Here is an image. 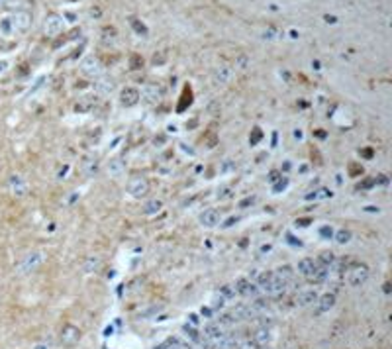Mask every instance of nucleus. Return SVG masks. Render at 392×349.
<instances>
[{"mask_svg":"<svg viewBox=\"0 0 392 349\" xmlns=\"http://www.w3.org/2000/svg\"><path fill=\"white\" fill-rule=\"evenodd\" d=\"M43 261H45V255H43L41 251H32V253H28L26 257L20 261L18 273L20 275H28V273H32V271H37V269L43 265Z\"/></svg>","mask_w":392,"mask_h":349,"instance_id":"1","label":"nucleus"},{"mask_svg":"<svg viewBox=\"0 0 392 349\" xmlns=\"http://www.w3.org/2000/svg\"><path fill=\"white\" fill-rule=\"evenodd\" d=\"M149 192V181L145 177H134L127 183V194L132 198H143Z\"/></svg>","mask_w":392,"mask_h":349,"instance_id":"2","label":"nucleus"},{"mask_svg":"<svg viewBox=\"0 0 392 349\" xmlns=\"http://www.w3.org/2000/svg\"><path fill=\"white\" fill-rule=\"evenodd\" d=\"M369 275L371 273H369V267L367 265H355L347 273V283L351 287H361V285H365L369 281Z\"/></svg>","mask_w":392,"mask_h":349,"instance_id":"3","label":"nucleus"},{"mask_svg":"<svg viewBox=\"0 0 392 349\" xmlns=\"http://www.w3.org/2000/svg\"><path fill=\"white\" fill-rule=\"evenodd\" d=\"M79 339H81V330H79L77 326H73V324H67V326L61 330V333H59V341H61V345H65V347L77 345Z\"/></svg>","mask_w":392,"mask_h":349,"instance_id":"4","label":"nucleus"},{"mask_svg":"<svg viewBox=\"0 0 392 349\" xmlns=\"http://www.w3.org/2000/svg\"><path fill=\"white\" fill-rule=\"evenodd\" d=\"M10 24H12V30L14 32H26L32 26V16L28 12H16L10 18Z\"/></svg>","mask_w":392,"mask_h":349,"instance_id":"5","label":"nucleus"},{"mask_svg":"<svg viewBox=\"0 0 392 349\" xmlns=\"http://www.w3.org/2000/svg\"><path fill=\"white\" fill-rule=\"evenodd\" d=\"M43 30H45V34L47 36H59L61 32H63V20L59 18L57 14H51V16H47L45 18V24H43Z\"/></svg>","mask_w":392,"mask_h":349,"instance_id":"6","label":"nucleus"},{"mask_svg":"<svg viewBox=\"0 0 392 349\" xmlns=\"http://www.w3.org/2000/svg\"><path fill=\"white\" fill-rule=\"evenodd\" d=\"M140 100H142V94H140L138 89H134V87H127V89H124L122 94H120V102H122V106H125V108L136 106Z\"/></svg>","mask_w":392,"mask_h":349,"instance_id":"7","label":"nucleus"},{"mask_svg":"<svg viewBox=\"0 0 392 349\" xmlns=\"http://www.w3.org/2000/svg\"><path fill=\"white\" fill-rule=\"evenodd\" d=\"M220 222H222V214H220L216 208H208V210H204V212L200 214V224H202L204 228H216Z\"/></svg>","mask_w":392,"mask_h":349,"instance_id":"8","label":"nucleus"},{"mask_svg":"<svg viewBox=\"0 0 392 349\" xmlns=\"http://www.w3.org/2000/svg\"><path fill=\"white\" fill-rule=\"evenodd\" d=\"M334 306H336V294L332 293L321 294V296H318V300H316V312L318 314L330 312Z\"/></svg>","mask_w":392,"mask_h":349,"instance_id":"9","label":"nucleus"},{"mask_svg":"<svg viewBox=\"0 0 392 349\" xmlns=\"http://www.w3.org/2000/svg\"><path fill=\"white\" fill-rule=\"evenodd\" d=\"M320 265H318V261H314L312 257H304L298 261V273L302 276H306V278H310V276L316 273V269H318Z\"/></svg>","mask_w":392,"mask_h":349,"instance_id":"10","label":"nucleus"},{"mask_svg":"<svg viewBox=\"0 0 392 349\" xmlns=\"http://www.w3.org/2000/svg\"><path fill=\"white\" fill-rule=\"evenodd\" d=\"M233 287H235V293L239 294V296H247V298H249V296H255L257 291H259L257 285H253V283L247 281V278H239Z\"/></svg>","mask_w":392,"mask_h":349,"instance_id":"11","label":"nucleus"},{"mask_svg":"<svg viewBox=\"0 0 392 349\" xmlns=\"http://www.w3.org/2000/svg\"><path fill=\"white\" fill-rule=\"evenodd\" d=\"M251 341H253V343H255L259 349L267 347L269 343H271V330L265 328V326H263V328H259V330L253 333V339H251Z\"/></svg>","mask_w":392,"mask_h":349,"instance_id":"12","label":"nucleus"},{"mask_svg":"<svg viewBox=\"0 0 392 349\" xmlns=\"http://www.w3.org/2000/svg\"><path fill=\"white\" fill-rule=\"evenodd\" d=\"M233 77V69L230 65H220L218 69H216L214 73V81L216 83H222V85H226V83H230Z\"/></svg>","mask_w":392,"mask_h":349,"instance_id":"13","label":"nucleus"},{"mask_svg":"<svg viewBox=\"0 0 392 349\" xmlns=\"http://www.w3.org/2000/svg\"><path fill=\"white\" fill-rule=\"evenodd\" d=\"M275 281V271H267V273H261L259 278H257V289L263 291V293H269L271 291V285Z\"/></svg>","mask_w":392,"mask_h":349,"instance_id":"14","label":"nucleus"},{"mask_svg":"<svg viewBox=\"0 0 392 349\" xmlns=\"http://www.w3.org/2000/svg\"><path fill=\"white\" fill-rule=\"evenodd\" d=\"M100 265H102V259L98 255H89L85 259V263H83V271L85 273H96L100 269Z\"/></svg>","mask_w":392,"mask_h":349,"instance_id":"15","label":"nucleus"},{"mask_svg":"<svg viewBox=\"0 0 392 349\" xmlns=\"http://www.w3.org/2000/svg\"><path fill=\"white\" fill-rule=\"evenodd\" d=\"M316 300H318V293H316L314 289L304 291V293L298 294V304H300V306H310V304H314Z\"/></svg>","mask_w":392,"mask_h":349,"instance_id":"16","label":"nucleus"},{"mask_svg":"<svg viewBox=\"0 0 392 349\" xmlns=\"http://www.w3.org/2000/svg\"><path fill=\"white\" fill-rule=\"evenodd\" d=\"M124 171H125V163L122 159H110V163H108V175L120 177Z\"/></svg>","mask_w":392,"mask_h":349,"instance_id":"17","label":"nucleus"},{"mask_svg":"<svg viewBox=\"0 0 392 349\" xmlns=\"http://www.w3.org/2000/svg\"><path fill=\"white\" fill-rule=\"evenodd\" d=\"M10 188H12V192H14L16 196H24L26 190H28V184H26V181H22L18 175H16V177H12V181H10Z\"/></svg>","mask_w":392,"mask_h":349,"instance_id":"18","label":"nucleus"},{"mask_svg":"<svg viewBox=\"0 0 392 349\" xmlns=\"http://www.w3.org/2000/svg\"><path fill=\"white\" fill-rule=\"evenodd\" d=\"M83 71L87 75H90V77H94V75L100 73V65H98V61L94 57H89V59L83 61Z\"/></svg>","mask_w":392,"mask_h":349,"instance_id":"19","label":"nucleus"},{"mask_svg":"<svg viewBox=\"0 0 392 349\" xmlns=\"http://www.w3.org/2000/svg\"><path fill=\"white\" fill-rule=\"evenodd\" d=\"M140 94H142V98L145 100V102L153 104V102L159 98V89H157L155 85H149V87H147V89H145L143 92H140Z\"/></svg>","mask_w":392,"mask_h":349,"instance_id":"20","label":"nucleus"},{"mask_svg":"<svg viewBox=\"0 0 392 349\" xmlns=\"http://www.w3.org/2000/svg\"><path fill=\"white\" fill-rule=\"evenodd\" d=\"M161 208H163V202L157 200V198H153V200H149V202L143 206V214L145 216H153V214H157Z\"/></svg>","mask_w":392,"mask_h":349,"instance_id":"21","label":"nucleus"},{"mask_svg":"<svg viewBox=\"0 0 392 349\" xmlns=\"http://www.w3.org/2000/svg\"><path fill=\"white\" fill-rule=\"evenodd\" d=\"M328 271H330L328 267H318L316 273L310 276V281H314V283H323V281L328 278Z\"/></svg>","mask_w":392,"mask_h":349,"instance_id":"22","label":"nucleus"},{"mask_svg":"<svg viewBox=\"0 0 392 349\" xmlns=\"http://www.w3.org/2000/svg\"><path fill=\"white\" fill-rule=\"evenodd\" d=\"M220 294L226 298V300H232V298H235V287L233 285H224L222 289H220Z\"/></svg>","mask_w":392,"mask_h":349,"instance_id":"23","label":"nucleus"},{"mask_svg":"<svg viewBox=\"0 0 392 349\" xmlns=\"http://www.w3.org/2000/svg\"><path fill=\"white\" fill-rule=\"evenodd\" d=\"M334 261H336L334 253H321L320 257H318V265H321V267H328V269H330V265H334Z\"/></svg>","mask_w":392,"mask_h":349,"instance_id":"24","label":"nucleus"},{"mask_svg":"<svg viewBox=\"0 0 392 349\" xmlns=\"http://www.w3.org/2000/svg\"><path fill=\"white\" fill-rule=\"evenodd\" d=\"M349 239H351V232H349V230H338V232H336V241L341 243V245L347 243Z\"/></svg>","mask_w":392,"mask_h":349,"instance_id":"25","label":"nucleus"},{"mask_svg":"<svg viewBox=\"0 0 392 349\" xmlns=\"http://www.w3.org/2000/svg\"><path fill=\"white\" fill-rule=\"evenodd\" d=\"M328 196H332V192H330V190H325V188H320L318 192L308 194V196H306V200H318V198H328Z\"/></svg>","mask_w":392,"mask_h":349,"instance_id":"26","label":"nucleus"},{"mask_svg":"<svg viewBox=\"0 0 392 349\" xmlns=\"http://www.w3.org/2000/svg\"><path fill=\"white\" fill-rule=\"evenodd\" d=\"M275 273H277V276H281L283 281H286V283H288V281L292 278V273H294V271H292V269L286 265V267H281V269H279V271H275Z\"/></svg>","mask_w":392,"mask_h":349,"instance_id":"27","label":"nucleus"},{"mask_svg":"<svg viewBox=\"0 0 392 349\" xmlns=\"http://www.w3.org/2000/svg\"><path fill=\"white\" fill-rule=\"evenodd\" d=\"M85 171H87V175H94L98 171V163L96 161H87L85 163Z\"/></svg>","mask_w":392,"mask_h":349,"instance_id":"28","label":"nucleus"},{"mask_svg":"<svg viewBox=\"0 0 392 349\" xmlns=\"http://www.w3.org/2000/svg\"><path fill=\"white\" fill-rule=\"evenodd\" d=\"M224 302H226V298H224L222 294L218 293V294L214 296V302H212V310H218L220 306H224Z\"/></svg>","mask_w":392,"mask_h":349,"instance_id":"29","label":"nucleus"},{"mask_svg":"<svg viewBox=\"0 0 392 349\" xmlns=\"http://www.w3.org/2000/svg\"><path fill=\"white\" fill-rule=\"evenodd\" d=\"M237 349H259V347H257V345H255V343L249 339V341H243V343H241Z\"/></svg>","mask_w":392,"mask_h":349,"instance_id":"30","label":"nucleus"},{"mask_svg":"<svg viewBox=\"0 0 392 349\" xmlns=\"http://www.w3.org/2000/svg\"><path fill=\"white\" fill-rule=\"evenodd\" d=\"M32 349H51V345H49V343H45V341H41V343H36Z\"/></svg>","mask_w":392,"mask_h":349,"instance_id":"31","label":"nucleus"},{"mask_svg":"<svg viewBox=\"0 0 392 349\" xmlns=\"http://www.w3.org/2000/svg\"><path fill=\"white\" fill-rule=\"evenodd\" d=\"M259 137H261V131H259V129H255V133H253V139H251V142H257Z\"/></svg>","mask_w":392,"mask_h":349,"instance_id":"32","label":"nucleus"},{"mask_svg":"<svg viewBox=\"0 0 392 349\" xmlns=\"http://www.w3.org/2000/svg\"><path fill=\"white\" fill-rule=\"evenodd\" d=\"M190 322H192V326L198 324V318H196V314H190Z\"/></svg>","mask_w":392,"mask_h":349,"instance_id":"33","label":"nucleus"},{"mask_svg":"<svg viewBox=\"0 0 392 349\" xmlns=\"http://www.w3.org/2000/svg\"><path fill=\"white\" fill-rule=\"evenodd\" d=\"M6 65H8V63H0V73H2L4 69H6Z\"/></svg>","mask_w":392,"mask_h":349,"instance_id":"34","label":"nucleus"}]
</instances>
